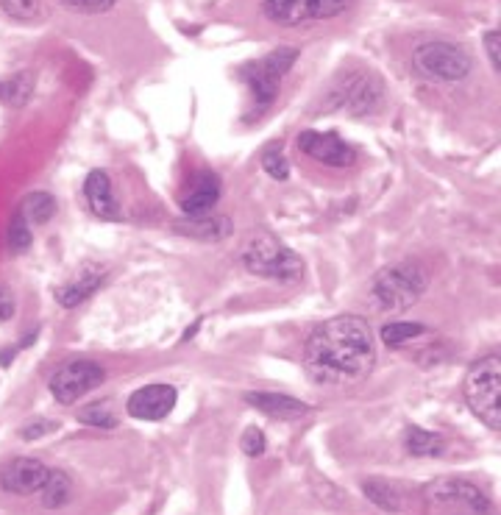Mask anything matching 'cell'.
Wrapping results in <instances>:
<instances>
[{
	"label": "cell",
	"instance_id": "obj_1",
	"mask_svg": "<svg viewBox=\"0 0 501 515\" xmlns=\"http://www.w3.org/2000/svg\"><path fill=\"white\" fill-rule=\"evenodd\" d=\"M304 365L315 385H354L376 365L371 326L360 315H337L312 329L304 346Z\"/></svg>",
	"mask_w": 501,
	"mask_h": 515
},
{
	"label": "cell",
	"instance_id": "obj_2",
	"mask_svg": "<svg viewBox=\"0 0 501 515\" xmlns=\"http://www.w3.org/2000/svg\"><path fill=\"white\" fill-rule=\"evenodd\" d=\"M323 103L326 112H346L351 117L376 115L385 103V84L371 70L351 67L334 81Z\"/></svg>",
	"mask_w": 501,
	"mask_h": 515
},
{
	"label": "cell",
	"instance_id": "obj_3",
	"mask_svg": "<svg viewBox=\"0 0 501 515\" xmlns=\"http://www.w3.org/2000/svg\"><path fill=\"white\" fill-rule=\"evenodd\" d=\"M296 59V48H279V51L268 53L257 62H248V65L240 67V78L251 90V112L245 115V120H259L268 112L276 101V95H279L282 78L287 76L290 67L296 65Z\"/></svg>",
	"mask_w": 501,
	"mask_h": 515
},
{
	"label": "cell",
	"instance_id": "obj_4",
	"mask_svg": "<svg viewBox=\"0 0 501 515\" xmlns=\"http://www.w3.org/2000/svg\"><path fill=\"white\" fill-rule=\"evenodd\" d=\"M240 262L248 273L276 282H296L304 273V262L296 251H290L268 232H254L245 240L240 248Z\"/></svg>",
	"mask_w": 501,
	"mask_h": 515
},
{
	"label": "cell",
	"instance_id": "obj_5",
	"mask_svg": "<svg viewBox=\"0 0 501 515\" xmlns=\"http://www.w3.org/2000/svg\"><path fill=\"white\" fill-rule=\"evenodd\" d=\"M426 284H429V276L424 268L407 259L399 265H387L373 276L371 298L373 304L385 312H404L424 296Z\"/></svg>",
	"mask_w": 501,
	"mask_h": 515
},
{
	"label": "cell",
	"instance_id": "obj_6",
	"mask_svg": "<svg viewBox=\"0 0 501 515\" xmlns=\"http://www.w3.org/2000/svg\"><path fill=\"white\" fill-rule=\"evenodd\" d=\"M465 401L482 424L501 429V360L496 354L482 357L465 376Z\"/></svg>",
	"mask_w": 501,
	"mask_h": 515
},
{
	"label": "cell",
	"instance_id": "obj_7",
	"mask_svg": "<svg viewBox=\"0 0 501 515\" xmlns=\"http://www.w3.org/2000/svg\"><path fill=\"white\" fill-rule=\"evenodd\" d=\"M354 0H262V14L273 26L296 28L346 14Z\"/></svg>",
	"mask_w": 501,
	"mask_h": 515
},
{
	"label": "cell",
	"instance_id": "obj_8",
	"mask_svg": "<svg viewBox=\"0 0 501 515\" xmlns=\"http://www.w3.org/2000/svg\"><path fill=\"white\" fill-rule=\"evenodd\" d=\"M415 67L437 81H463L471 73V53L451 42H424L415 53Z\"/></svg>",
	"mask_w": 501,
	"mask_h": 515
},
{
	"label": "cell",
	"instance_id": "obj_9",
	"mask_svg": "<svg viewBox=\"0 0 501 515\" xmlns=\"http://www.w3.org/2000/svg\"><path fill=\"white\" fill-rule=\"evenodd\" d=\"M106 382V371L98 362L92 360H73L62 365L56 374L51 376V393L59 404H76L84 393H90L95 387H101Z\"/></svg>",
	"mask_w": 501,
	"mask_h": 515
},
{
	"label": "cell",
	"instance_id": "obj_10",
	"mask_svg": "<svg viewBox=\"0 0 501 515\" xmlns=\"http://www.w3.org/2000/svg\"><path fill=\"white\" fill-rule=\"evenodd\" d=\"M296 142L298 151L309 159H315L318 165L351 168L357 162V151L343 137H337L334 131H301Z\"/></svg>",
	"mask_w": 501,
	"mask_h": 515
},
{
	"label": "cell",
	"instance_id": "obj_11",
	"mask_svg": "<svg viewBox=\"0 0 501 515\" xmlns=\"http://www.w3.org/2000/svg\"><path fill=\"white\" fill-rule=\"evenodd\" d=\"M424 496L435 504H463L468 510L482 515H490V510H493L488 493L474 482H465V479H432L424 485Z\"/></svg>",
	"mask_w": 501,
	"mask_h": 515
},
{
	"label": "cell",
	"instance_id": "obj_12",
	"mask_svg": "<svg viewBox=\"0 0 501 515\" xmlns=\"http://www.w3.org/2000/svg\"><path fill=\"white\" fill-rule=\"evenodd\" d=\"M48 479V468L42 460L34 457H14L0 468V488L14 496H31L39 493V488Z\"/></svg>",
	"mask_w": 501,
	"mask_h": 515
},
{
	"label": "cell",
	"instance_id": "obj_13",
	"mask_svg": "<svg viewBox=\"0 0 501 515\" xmlns=\"http://www.w3.org/2000/svg\"><path fill=\"white\" fill-rule=\"evenodd\" d=\"M176 387L173 385H145L137 393H131L126 412L137 421H162L176 407Z\"/></svg>",
	"mask_w": 501,
	"mask_h": 515
},
{
	"label": "cell",
	"instance_id": "obj_14",
	"mask_svg": "<svg viewBox=\"0 0 501 515\" xmlns=\"http://www.w3.org/2000/svg\"><path fill=\"white\" fill-rule=\"evenodd\" d=\"M220 201V179L212 173V170H204V173H195L193 181L184 187L179 204L181 212L190 218V215H206L212 212Z\"/></svg>",
	"mask_w": 501,
	"mask_h": 515
},
{
	"label": "cell",
	"instance_id": "obj_15",
	"mask_svg": "<svg viewBox=\"0 0 501 515\" xmlns=\"http://www.w3.org/2000/svg\"><path fill=\"white\" fill-rule=\"evenodd\" d=\"M103 276H106V271L98 268V265H92V262L81 265V268H78L67 282H62L59 287H56V301H59L65 309L78 307L81 301H87V298L101 287Z\"/></svg>",
	"mask_w": 501,
	"mask_h": 515
},
{
	"label": "cell",
	"instance_id": "obj_16",
	"mask_svg": "<svg viewBox=\"0 0 501 515\" xmlns=\"http://www.w3.org/2000/svg\"><path fill=\"white\" fill-rule=\"evenodd\" d=\"M243 399L248 407H254L262 415L282 418V421H296V418H301V415H307L312 410L307 401L284 396V393H270V390H251V393H245Z\"/></svg>",
	"mask_w": 501,
	"mask_h": 515
},
{
	"label": "cell",
	"instance_id": "obj_17",
	"mask_svg": "<svg viewBox=\"0 0 501 515\" xmlns=\"http://www.w3.org/2000/svg\"><path fill=\"white\" fill-rule=\"evenodd\" d=\"M173 229L184 237L193 240H204V243H220L234 232V223L229 215H218V212H206V215H184V220L173 223Z\"/></svg>",
	"mask_w": 501,
	"mask_h": 515
},
{
	"label": "cell",
	"instance_id": "obj_18",
	"mask_svg": "<svg viewBox=\"0 0 501 515\" xmlns=\"http://www.w3.org/2000/svg\"><path fill=\"white\" fill-rule=\"evenodd\" d=\"M84 195L87 204L101 220H120V206L112 193V179L106 176V170H92L84 181Z\"/></svg>",
	"mask_w": 501,
	"mask_h": 515
},
{
	"label": "cell",
	"instance_id": "obj_19",
	"mask_svg": "<svg viewBox=\"0 0 501 515\" xmlns=\"http://www.w3.org/2000/svg\"><path fill=\"white\" fill-rule=\"evenodd\" d=\"M39 493H42V507L62 510L73 499V479L67 477L65 471H48V479L39 488Z\"/></svg>",
	"mask_w": 501,
	"mask_h": 515
},
{
	"label": "cell",
	"instance_id": "obj_20",
	"mask_svg": "<svg viewBox=\"0 0 501 515\" xmlns=\"http://www.w3.org/2000/svg\"><path fill=\"white\" fill-rule=\"evenodd\" d=\"M34 84H37V78L34 73H14L9 78H0V103H6V106H26L31 101V95H34Z\"/></svg>",
	"mask_w": 501,
	"mask_h": 515
},
{
	"label": "cell",
	"instance_id": "obj_21",
	"mask_svg": "<svg viewBox=\"0 0 501 515\" xmlns=\"http://www.w3.org/2000/svg\"><path fill=\"white\" fill-rule=\"evenodd\" d=\"M404 446H407L412 457H437L446 449V443H443V438L437 432H429V429H421V426H410L407 429Z\"/></svg>",
	"mask_w": 501,
	"mask_h": 515
},
{
	"label": "cell",
	"instance_id": "obj_22",
	"mask_svg": "<svg viewBox=\"0 0 501 515\" xmlns=\"http://www.w3.org/2000/svg\"><path fill=\"white\" fill-rule=\"evenodd\" d=\"M23 218H26L28 226H45L48 220L56 215V201H53L51 193H28L26 201L20 204V209H17Z\"/></svg>",
	"mask_w": 501,
	"mask_h": 515
},
{
	"label": "cell",
	"instance_id": "obj_23",
	"mask_svg": "<svg viewBox=\"0 0 501 515\" xmlns=\"http://www.w3.org/2000/svg\"><path fill=\"white\" fill-rule=\"evenodd\" d=\"M362 490H365V496H368V499H373V502L379 504L382 510H387V513H399L401 504H404L399 488H396V485H390V482H385V479H365Z\"/></svg>",
	"mask_w": 501,
	"mask_h": 515
},
{
	"label": "cell",
	"instance_id": "obj_24",
	"mask_svg": "<svg viewBox=\"0 0 501 515\" xmlns=\"http://www.w3.org/2000/svg\"><path fill=\"white\" fill-rule=\"evenodd\" d=\"M421 335H426L424 323H387V326H382V343L387 348H399L407 340H415Z\"/></svg>",
	"mask_w": 501,
	"mask_h": 515
},
{
	"label": "cell",
	"instance_id": "obj_25",
	"mask_svg": "<svg viewBox=\"0 0 501 515\" xmlns=\"http://www.w3.org/2000/svg\"><path fill=\"white\" fill-rule=\"evenodd\" d=\"M78 421L87 426H98V429H115L117 426V415L112 412L109 404H87L78 410Z\"/></svg>",
	"mask_w": 501,
	"mask_h": 515
},
{
	"label": "cell",
	"instance_id": "obj_26",
	"mask_svg": "<svg viewBox=\"0 0 501 515\" xmlns=\"http://www.w3.org/2000/svg\"><path fill=\"white\" fill-rule=\"evenodd\" d=\"M262 170L268 173L270 179L276 181H284L290 176V162H287V156H284L282 145H268V148L262 151Z\"/></svg>",
	"mask_w": 501,
	"mask_h": 515
},
{
	"label": "cell",
	"instance_id": "obj_27",
	"mask_svg": "<svg viewBox=\"0 0 501 515\" xmlns=\"http://www.w3.org/2000/svg\"><path fill=\"white\" fill-rule=\"evenodd\" d=\"M0 9L14 20H37L42 14V3L39 0H0Z\"/></svg>",
	"mask_w": 501,
	"mask_h": 515
},
{
	"label": "cell",
	"instance_id": "obj_28",
	"mask_svg": "<svg viewBox=\"0 0 501 515\" xmlns=\"http://www.w3.org/2000/svg\"><path fill=\"white\" fill-rule=\"evenodd\" d=\"M28 245H31V226L17 212L12 218V226H9V248H12V254H23Z\"/></svg>",
	"mask_w": 501,
	"mask_h": 515
},
{
	"label": "cell",
	"instance_id": "obj_29",
	"mask_svg": "<svg viewBox=\"0 0 501 515\" xmlns=\"http://www.w3.org/2000/svg\"><path fill=\"white\" fill-rule=\"evenodd\" d=\"M268 449V440H265V432L257 429V426H251V429H245L243 435V451L248 457H262Z\"/></svg>",
	"mask_w": 501,
	"mask_h": 515
},
{
	"label": "cell",
	"instance_id": "obj_30",
	"mask_svg": "<svg viewBox=\"0 0 501 515\" xmlns=\"http://www.w3.org/2000/svg\"><path fill=\"white\" fill-rule=\"evenodd\" d=\"M65 6L76 9V12H87V14H101L106 9H112L117 0H62Z\"/></svg>",
	"mask_w": 501,
	"mask_h": 515
},
{
	"label": "cell",
	"instance_id": "obj_31",
	"mask_svg": "<svg viewBox=\"0 0 501 515\" xmlns=\"http://www.w3.org/2000/svg\"><path fill=\"white\" fill-rule=\"evenodd\" d=\"M59 426L53 424V421H42V418H37L34 424H28L20 429V438L23 440H39L45 438V435H51V432H56Z\"/></svg>",
	"mask_w": 501,
	"mask_h": 515
},
{
	"label": "cell",
	"instance_id": "obj_32",
	"mask_svg": "<svg viewBox=\"0 0 501 515\" xmlns=\"http://www.w3.org/2000/svg\"><path fill=\"white\" fill-rule=\"evenodd\" d=\"M485 51H488V59L493 70H499L501 67V37L499 31H488L485 34Z\"/></svg>",
	"mask_w": 501,
	"mask_h": 515
},
{
	"label": "cell",
	"instance_id": "obj_33",
	"mask_svg": "<svg viewBox=\"0 0 501 515\" xmlns=\"http://www.w3.org/2000/svg\"><path fill=\"white\" fill-rule=\"evenodd\" d=\"M14 312H17V304H14L12 290L6 284H0V323L12 321Z\"/></svg>",
	"mask_w": 501,
	"mask_h": 515
}]
</instances>
